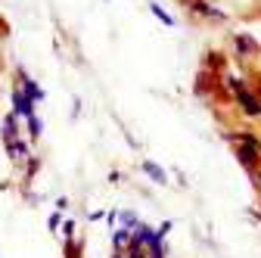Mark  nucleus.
<instances>
[{
  "instance_id": "1",
  "label": "nucleus",
  "mask_w": 261,
  "mask_h": 258,
  "mask_svg": "<svg viewBox=\"0 0 261 258\" xmlns=\"http://www.w3.org/2000/svg\"><path fill=\"white\" fill-rule=\"evenodd\" d=\"M230 96H233V103L240 106V112H243L246 118H258V112H261V100H258V93H255L249 84H243V87L233 90Z\"/></svg>"
},
{
  "instance_id": "2",
  "label": "nucleus",
  "mask_w": 261,
  "mask_h": 258,
  "mask_svg": "<svg viewBox=\"0 0 261 258\" xmlns=\"http://www.w3.org/2000/svg\"><path fill=\"white\" fill-rule=\"evenodd\" d=\"M16 84H19V90H22V93L28 96L31 103H41L44 96H47V93H44V87H41V84H38L35 78H31V75H28L25 69H16Z\"/></svg>"
},
{
  "instance_id": "3",
  "label": "nucleus",
  "mask_w": 261,
  "mask_h": 258,
  "mask_svg": "<svg viewBox=\"0 0 261 258\" xmlns=\"http://www.w3.org/2000/svg\"><path fill=\"white\" fill-rule=\"evenodd\" d=\"M10 103H13V112H16V115H19L22 121H28L31 115H38V109H35L38 103H31L28 96H25V93L19 90V84H16V87L10 90Z\"/></svg>"
},
{
  "instance_id": "4",
  "label": "nucleus",
  "mask_w": 261,
  "mask_h": 258,
  "mask_svg": "<svg viewBox=\"0 0 261 258\" xmlns=\"http://www.w3.org/2000/svg\"><path fill=\"white\" fill-rule=\"evenodd\" d=\"M4 149H7V156L13 159V162H25V159H31V143H28L25 137H13V140H7Z\"/></svg>"
},
{
  "instance_id": "5",
  "label": "nucleus",
  "mask_w": 261,
  "mask_h": 258,
  "mask_svg": "<svg viewBox=\"0 0 261 258\" xmlns=\"http://www.w3.org/2000/svg\"><path fill=\"white\" fill-rule=\"evenodd\" d=\"M233 47H237V56H240V59L258 56V41H255L252 35H237V38H233Z\"/></svg>"
},
{
  "instance_id": "6",
  "label": "nucleus",
  "mask_w": 261,
  "mask_h": 258,
  "mask_svg": "<svg viewBox=\"0 0 261 258\" xmlns=\"http://www.w3.org/2000/svg\"><path fill=\"white\" fill-rule=\"evenodd\" d=\"M190 10H193L196 16H205V19H215V22H224V19H227L218 7L208 4V0H190Z\"/></svg>"
},
{
  "instance_id": "7",
  "label": "nucleus",
  "mask_w": 261,
  "mask_h": 258,
  "mask_svg": "<svg viewBox=\"0 0 261 258\" xmlns=\"http://www.w3.org/2000/svg\"><path fill=\"white\" fill-rule=\"evenodd\" d=\"M0 137H4V143L13 140V137H19V115H16V112L4 115V124H0Z\"/></svg>"
},
{
  "instance_id": "8",
  "label": "nucleus",
  "mask_w": 261,
  "mask_h": 258,
  "mask_svg": "<svg viewBox=\"0 0 261 258\" xmlns=\"http://www.w3.org/2000/svg\"><path fill=\"white\" fill-rule=\"evenodd\" d=\"M143 174H146L152 184H159V187H165V184H168V174L162 171V165H155L152 159H146V162H143Z\"/></svg>"
},
{
  "instance_id": "9",
  "label": "nucleus",
  "mask_w": 261,
  "mask_h": 258,
  "mask_svg": "<svg viewBox=\"0 0 261 258\" xmlns=\"http://www.w3.org/2000/svg\"><path fill=\"white\" fill-rule=\"evenodd\" d=\"M205 66H208V72H215V75H224V72H227V59H224V53L212 50V53L205 56Z\"/></svg>"
},
{
  "instance_id": "10",
  "label": "nucleus",
  "mask_w": 261,
  "mask_h": 258,
  "mask_svg": "<svg viewBox=\"0 0 261 258\" xmlns=\"http://www.w3.org/2000/svg\"><path fill=\"white\" fill-rule=\"evenodd\" d=\"M149 13H152V16H155V19H159L162 25H165V28H174V25H177V19H174V16H171L168 10H162V7L155 4V0H149Z\"/></svg>"
},
{
  "instance_id": "11",
  "label": "nucleus",
  "mask_w": 261,
  "mask_h": 258,
  "mask_svg": "<svg viewBox=\"0 0 261 258\" xmlns=\"http://www.w3.org/2000/svg\"><path fill=\"white\" fill-rule=\"evenodd\" d=\"M25 124H28V143H38L41 134H44V121H41V115H31Z\"/></svg>"
},
{
  "instance_id": "12",
  "label": "nucleus",
  "mask_w": 261,
  "mask_h": 258,
  "mask_svg": "<svg viewBox=\"0 0 261 258\" xmlns=\"http://www.w3.org/2000/svg\"><path fill=\"white\" fill-rule=\"evenodd\" d=\"M127 243H130V230L115 227V230H112V252H124V249H127Z\"/></svg>"
},
{
  "instance_id": "13",
  "label": "nucleus",
  "mask_w": 261,
  "mask_h": 258,
  "mask_svg": "<svg viewBox=\"0 0 261 258\" xmlns=\"http://www.w3.org/2000/svg\"><path fill=\"white\" fill-rule=\"evenodd\" d=\"M118 224H121L124 230H137L143 221L137 218V212H118Z\"/></svg>"
},
{
  "instance_id": "14",
  "label": "nucleus",
  "mask_w": 261,
  "mask_h": 258,
  "mask_svg": "<svg viewBox=\"0 0 261 258\" xmlns=\"http://www.w3.org/2000/svg\"><path fill=\"white\" fill-rule=\"evenodd\" d=\"M62 243L65 240H75V218H62Z\"/></svg>"
},
{
  "instance_id": "15",
  "label": "nucleus",
  "mask_w": 261,
  "mask_h": 258,
  "mask_svg": "<svg viewBox=\"0 0 261 258\" xmlns=\"http://www.w3.org/2000/svg\"><path fill=\"white\" fill-rule=\"evenodd\" d=\"M62 218H65V215H62L59 209H56V212H50V218H47V230H50V234H56V230L62 227Z\"/></svg>"
},
{
  "instance_id": "16",
  "label": "nucleus",
  "mask_w": 261,
  "mask_h": 258,
  "mask_svg": "<svg viewBox=\"0 0 261 258\" xmlns=\"http://www.w3.org/2000/svg\"><path fill=\"white\" fill-rule=\"evenodd\" d=\"M168 255V243H155L146 249V258H165Z\"/></svg>"
},
{
  "instance_id": "17",
  "label": "nucleus",
  "mask_w": 261,
  "mask_h": 258,
  "mask_svg": "<svg viewBox=\"0 0 261 258\" xmlns=\"http://www.w3.org/2000/svg\"><path fill=\"white\" fill-rule=\"evenodd\" d=\"M196 96H208V72L196 78Z\"/></svg>"
},
{
  "instance_id": "18",
  "label": "nucleus",
  "mask_w": 261,
  "mask_h": 258,
  "mask_svg": "<svg viewBox=\"0 0 261 258\" xmlns=\"http://www.w3.org/2000/svg\"><path fill=\"white\" fill-rule=\"evenodd\" d=\"M124 258H146V249L143 246H134V243H127V249L121 252Z\"/></svg>"
},
{
  "instance_id": "19",
  "label": "nucleus",
  "mask_w": 261,
  "mask_h": 258,
  "mask_svg": "<svg viewBox=\"0 0 261 258\" xmlns=\"http://www.w3.org/2000/svg\"><path fill=\"white\" fill-rule=\"evenodd\" d=\"M171 227H174V221H162L155 230H159V237H168V234H171Z\"/></svg>"
},
{
  "instance_id": "20",
  "label": "nucleus",
  "mask_w": 261,
  "mask_h": 258,
  "mask_svg": "<svg viewBox=\"0 0 261 258\" xmlns=\"http://www.w3.org/2000/svg\"><path fill=\"white\" fill-rule=\"evenodd\" d=\"M87 221H93V224H96V221H106V212H103V209H96V212L87 215Z\"/></svg>"
},
{
  "instance_id": "21",
  "label": "nucleus",
  "mask_w": 261,
  "mask_h": 258,
  "mask_svg": "<svg viewBox=\"0 0 261 258\" xmlns=\"http://www.w3.org/2000/svg\"><path fill=\"white\" fill-rule=\"evenodd\" d=\"M258 118H261V112H258Z\"/></svg>"
}]
</instances>
